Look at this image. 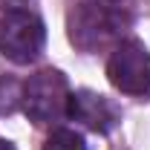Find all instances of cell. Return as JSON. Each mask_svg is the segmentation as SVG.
Here are the masks:
<instances>
[{
	"instance_id": "obj_1",
	"label": "cell",
	"mask_w": 150,
	"mask_h": 150,
	"mask_svg": "<svg viewBox=\"0 0 150 150\" xmlns=\"http://www.w3.org/2000/svg\"><path fill=\"white\" fill-rule=\"evenodd\" d=\"M121 26H124V15L115 6L95 3V0L72 6V12L67 18L69 40L81 52H98V49H104L107 43H112L118 38Z\"/></svg>"
},
{
	"instance_id": "obj_2",
	"label": "cell",
	"mask_w": 150,
	"mask_h": 150,
	"mask_svg": "<svg viewBox=\"0 0 150 150\" xmlns=\"http://www.w3.org/2000/svg\"><path fill=\"white\" fill-rule=\"evenodd\" d=\"M69 84L58 69H40L26 81L23 112L35 124H52L69 115Z\"/></svg>"
},
{
	"instance_id": "obj_3",
	"label": "cell",
	"mask_w": 150,
	"mask_h": 150,
	"mask_svg": "<svg viewBox=\"0 0 150 150\" xmlns=\"http://www.w3.org/2000/svg\"><path fill=\"white\" fill-rule=\"evenodd\" d=\"M46 43V26L35 12L12 9L0 18V52L12 64H32Z\"/></svg>"
},
{
	"instance_id": "obj_4",
	"label": "cell",
	"mask_w": 150,
	"mask_h": 150,
	"mask_svg": "<svg viewBox=\"0 0 150 150\" xmlns=\"http://www.w3.org/2000/svg\"><path fill=\"white\" fill-rule=\"evenodd\" d=\"M107 78L115 90L144 98L150 95V52L136 38L121 40L107 61Z\"/></svg>"
},
{
	"instance_id": "obj_5",
	"label": "cell",
	"mask_w": 150,
	"mask_h": 150,
	"mask_svg": "<svg viewBox=\"0 0 150 150\" xmlns=\"http://www.w3.org/2000/svg\"><path fill=\"white\" fill-rule=\"evenodd\" d=\"M69 115L75 121L87 124L95 133H110L118 121V112L104 95L90 93V90H81V93L69 95Z\"/></svg>"
},
{
	"instance_id": "obj_6",
	"label": "cell",
	"mask_w": 150,
	"mask_h": 150,
	"mask_svg": "<svg viewBox=\"0 0 150 150\" xmlns=\"http://www.w3.org/2000/svg\"><path fill=\"white\" fill-rule=\"evenodd\" d=\"M43 150H87V144H84V136H81V133L61 127V130H55L46 139Z\"/></svg>"
},
{
	"instance_id": "obj_7",
	"label": "cell",
	"mask_w": 150,
	"mask_h": 150,
	"mask_svg": "<svg viewBox=\"0 0 150 150\" xmlns=\"http://www.w3.org/2000/svg\"><path fill=\"white\" fill-rule=\"evenodd\" d=\"M0 150H18L12 142H6V139H0Z\"/></svg>"
},
{
	"instance_id": "obj_8",
	"label": "cell",
	"mask_w": 150,
	"mask_h": 150,
	"mask_svg": "<svg viewBox=\"0 0 150 150\" xmlns=\"http://www.w3.org/2000/svg\"><path fill=\"white\" fill-rule=\"evenodd\" d=\"M95 3H107V6H118L121 0H95Z\"/></svg>"
}]
</instances>
